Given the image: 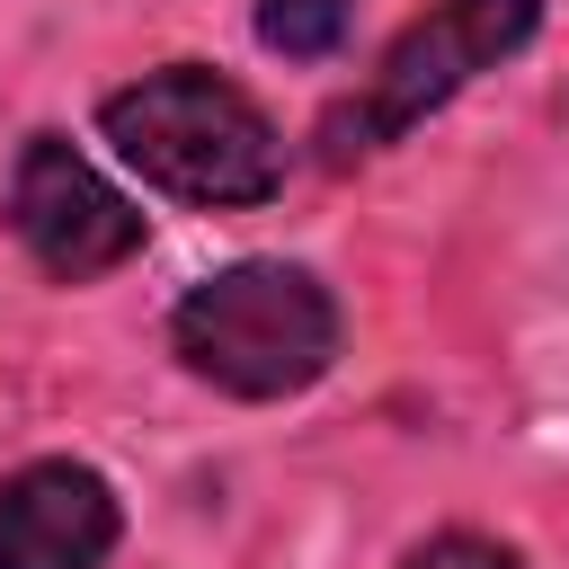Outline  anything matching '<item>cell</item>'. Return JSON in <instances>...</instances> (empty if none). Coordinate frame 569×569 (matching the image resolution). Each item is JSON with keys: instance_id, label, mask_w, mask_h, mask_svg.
<instances>
[{"instance_id": "obj_6", "label": "cell", "mask_w": 569, "mask_h": 569, "mask_svg": "<svg viewBox=\"0 0 569 569\" xmlns=\"http://www.w3.org/2000/svg\"><path fill=\"white\" fill-rule=\"evenodd\" d=\"M356 27V0H258V44L284 62H320L338 53Z\"/></svg>"}, {"instance_id": "obj_3", "label": "cell", "mask_w": 569, "mask_h": 569, "mask_svg": "<svg viewBox=\"0 0 569 569\" xmlns=\"http://www.w3.org/2000/svg\"><path fill=\"white\" fill-rule=\"evenodd\" d=\"M533 18H542V0H436V9H427V18L382 53L373 89H365V98H347V107L320 124L329 160L382 151L391 133H409L418 116H436L471 71L507 62V53L533 36Z\"/></svg>"}, {"instance_id": "obj_7", "label": "cell", "mask_w": 569, "mask_h": 569, "mask_svg": "<svg viewBox=\"0 0 569 569\" xmlns=\"http://www.w3.org/2000/svg\"><path fill=\"white\" fill-rule=\"evenodd\" d=\"M400 569H516V551H507V542H480V533H436V542H418Z\"/></svg>"}, {"instance_id": "obj_4", "label": "cell", "mask_w": 569, "mask_h": 569, "mask_svg": "<svg viewBox=\"0 0 569 569\" xmlns=\"http://www.w3.org/2000/svg\"><path fill=\"white\" fill-rule=\"evenodd\" d=\"M9 222H18V240L36 249V267L62 276V284H89V276H107V267H124V258L142 249V213H133L62 133H36V142L18 151Z\"/></svg>"}, {"instance_id": "obj_2", "label": "cell", "mask_w": 569, "mask_h": 569, "mask_svg": "<svg viewBox=\"0 0 569 569\" xmlns=\"http://www.w3.org/2000/svg\"><path fill=\"white\" fill-rule=\"evenodd\" d=\"M169 338H178L187 373H204L213 391H231V400H284V391H302V382L329 373V356H338V302L302 267L249 258V267L204 276L178 302Z\"/></svg>"}, {"instance_id": "obj_1", "label": "cell", "mask_w": 569, "mask_h": 569, "mask_svg": "<svg viewBox=\"0 0 569 569\" xmlns=\"http://www.w3.org/2000/svg\"><path fill=\"white\" fill-rule=\"evenodd\" d=\"M107 142L160 187V196H187V204H258L276 196L284 178V142L276 124L213 71L178 62V71H151L133 89H116L98 107Z\"/></svg>"}, {"instance_id": "obj_5", "label": "cell", "mask_w": 569, "mask_h": 569, "mask_svg": "<svg viewBox=\"0 0 569 569\" xmlns=\"http://www.w3.org/2000/svg\"><path fill=\"white\" fill-rule=\"evenodd\" d=\"M116 551V489L80 462H27L0 480V569H98Z\"/></svg>"}]
</instances>
